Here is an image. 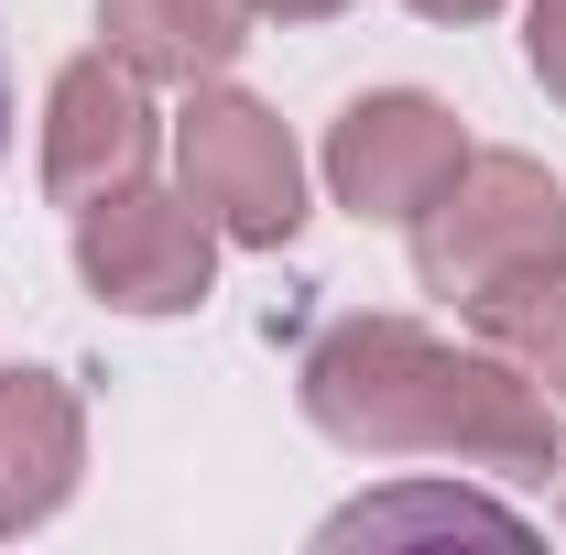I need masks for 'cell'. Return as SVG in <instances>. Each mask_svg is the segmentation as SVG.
Wrapping results in <instances>:
<instances>
[{
  "label": "cell",
  "mask_w": 566,
  "mask_h": 555,
  "mask_svg": "<svg viewBox=\"0 0 566 555\" xmlns=\"http://www.w3.org/2000/svg\"><path fill=\"white\" fill-rule=\"evenodd\" d=\"M305 415L349 458H458L501 480H545L566 458L545 381L501 348H447L415 316H338L305 348Z\"/></svg>",
  "instance_id": "6da1fadb"
},
{
  "label": "cell",
  "mask_w": 566,
  "mask_h": 555,
  "mask_svg": "<svg viewBox=\"0 0 566 555\" xmlns=\"http://www.w3.org/2000/svg\"><path fill=\"white\" fill-rule=\"evenodd\" d=\"M566 251V186L534 164V153H469L436 197L415 208V273L424 294H480L512 262H545Z\"/></svg>",
  "instance_id": "7a4b0ae2"
},
{
  "label": "cell",
  "mask_w": 566,
  "mask_h": 555,
  "mask_svg": "<svg viewBox=\"0 0 566 555\" xmlns=\"http://www.w3.org/2000/svg\"><path fill=\"white\" fill-rule=\"evenodd\" d=\"M175 164H186V197L218 218V240L240 251H283L305 229V153L251 87H186V121H175Z\"/></svg>",
  "instance_id": "3957f363"
},
{
  "label": "cell",
  "mask_w": 566,
  "mask_h": 555,
  "mask_svg": "<svg viewBox=\"0 0 566 555\" xmlns=\"http://www.w3.org/2000/svg\"><path fill=\"white\" fill-rule=\"evenodd\" d=\"M76 273L109 316H186V305H208L218 218L164 186H120V197L76 208Z\"/></svg>",
  "instance_id": "277c9868"
},
{
  "label": "cell",
  "mask_w": 566,
  "mask_h": 555,
  "mask_svg": "<svg viewBox=\"0 0 566 555\" xmlns=\"http://www.w3.org/2000/svg\"><path fill=\"white\" fill-rule=\"evenodd\" d=\"M469 164V132H458V109L447 98H424V87H370L338 109V132H327V197L349 218H403Z\"/></svg>",
  "instance_id": "5b68a950"
},
{
  "label": "cell",
  "mask_w": 566,
  "mask_h": 555,
  "mask_svg": "<svg viewBox=\"0 0 566 555\" xmlns=\"http://www.w3.org/2000/svg\"><path fill=\"white\" fill-rule=\"evenodd\" d=\"M142 175H153V76L98 44L44 98V197L55 208H98V197H120Z\"/></svg>",
  "instance_id": "8992f818"
},
{
  "label": "cell",
  "mask_w": 566,
  "mask_h": 555,
  "mask_svg": "<svg viewBox=\"0 0 566 555\" xmlns=\"http://www.w3.org/2000/svg\"><path fill=\"white\" fill-rule=\"evenodd\" d=\"M87 469V415L66 370H0V534H33L76 501Z\"/></svg>",
  "instance_id": "52a82bcc"
},
{
  "label": "cell",
  "mask_w": 566,
  "mask_h": 555,
  "mask_svg": "<svg viewBox=\"0 0 566 555\" xmlns=\"http://www.w3.org/2000/svg\"><path fill=\"white\" fill-rule=\"evenodd\" d=\"M98 33L153 87H208L251 44V0H98Z\"/></svg>",
  "instance_id": "ba28073f"
},
{
  "label": "cell",
  "mask_w": 566,
  "mask_h": 555,
  "mask_svg": "<svg viewBox=\"0 0 566 555\" xmlns=\"http://www.w3.org/2000/svg\"><path fill=\"white\" fill-rule=\"evenodd\" d=\"M469 327H480V348H501L523 381L566 392V251L512 262L501 283H480V294H469Z\"/></svg>",
  "instance_id": "9c48e42d"
},
{
  "label": "cell",
  "mask_w": 566,
  "mask_h": 555,
  "mask_svg": "<svg viewBox=\"0 0 566 555\" xmlns=\"http://www.w3.org/2000/svg\"><path fill=\"white\" fill-rule=\"evenodd\" d=\"M424 523H480V534H512V512L480 501V490H415V501H359L327 523V545H359V534H424Z\"/></svg>",
  "instance_id": "30bf717a"
},
{
  "label": "cell",
  "mask_w": 566,
  "mask_h": 555,
  "mask_svg": "<svg viewBox=\"0 0 566 555\" xmlns=\"http://www.w3.org/2000/svg\"><path fill=\"white\" fill-rule=\"evenodd\" d=\"M523 55L545 76V98L566 109V0H534V11H523Z\"/></svg>",
  "instance_id": "8fae6325"
},
{
  "label": "cell",
  "mask_w": 566,
  "mask_h": 555,
  "mask_svg": "<svg viewBox=\"0 0 566 555\" xmlns=\"http://www.w3.org/2000/svg\"><path fill=\"white\" fill-rule=\"evenodd\" d=\"M251 11H273V22H327V11H349V0H251Z\"/></svg>",
  "instance_id": "7c38bea8"
},
{
  "label": "cell",
  "mask_w": 566,
  "mask_h": 555,
  "mask_svg": "<svg viewBox=\"0 0 566 555\" xmlns=\"http://www.w3.org/2000/svg\"><path fill=\"white\" fill-rule=\"evenodd\" d=\"M415 11H424V22H491L501 0H415Z\"/></svg>",
  "instance_id": "4fadbf2b"
},
{
  "label": "cell",
  "mask_w": 566,
  "mask_h": 555,
  "mask_svg": "<svg viewBox=\"0 0 566 555\" xmlns=\"http://www.w3.org/2000/svg\"><path fill=\"white\" fill-rule=\"evenodd\" d=\"M0 153H11V66H0Z\"/></svg>",
  "instance_id": "5bb4252c"
}]
</instances>
